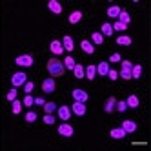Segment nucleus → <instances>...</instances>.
Instances as JSON below:
<instances>
[{
  "instance_id": "nucleus-15",
  "label": "nucleus",
  "mask_w": 151,
  "mask_h": 151,
  "mask_svg": "<svg viewBox=\"0 0 151 151\" xmlns=\"http://www.w3.org/2000/svg\"><path fill=\"white\" fill-rule=\"evenodd\" d=\"M109 69H111V68H109V62H100L99 66H96V73H99V75H102V77H106Z\"/></svg>"
},
{
  "instance_id": "nucleus-28",
  "label": "nucleus",
  "mask_w": 151,
  "mask_h": 151,
  "mask_svg": "<svg viewBox=\"0 0 151 151\" xmlns=\"http://www.w3.org/2000/svg\"><path fill=\"white\" fill-rule=\"evenodd\" d=\"M91 40H93V44H102L104 42V37H102V33H91Z\"/></svg>"
},
{
  "instance_id": "nucleus-41",
  "label": "nucleus",
  "mask_w": 151,
  "mask_h": 151,
  "mask_svg": "<svg viewBox=\"0 0 151 151\" xmlns=\"http://www.w3.org/2000/svg\"><path fill=\"white\" fill-rule=\"evenodd\" d=\"M44 102H46V100L42 99V96H35V104H37V106H44Z\"/></svg>"
},
{
  "instance_id": "nucleus-19",
  "label": "nucleus",
  "mask_w": 151,
  "mask_h": 151,
  "mask_svg": "<svg viewBox=\"0 0 151 151\" xmlns=\"http://www.w3.org/2000/svg\"><path fill=\"white\" fill-rule=\"evenodd\" d=\"M120 11H122V9L118 7V6H111L109 9H107V17H109V18H118Z\"/></svg>"
},
{
  "instance_id": "nucleus-6",
  "label": "nucleus",
  "mask_w": 151,
  "mask_h": 151,
  "mask_svg": "<svg viewBox=\"0 0 151 151\" xmlns=\"http://www.w3.org/2000/svg\"><path fill=\"white\" fill-rule=\"evenodd\" d=\"M49 49H51L53 55H62V53H64V47H62V42L60 40H53L51 44H49Z\"/></svg>"
},
{
  "instance_id": "nucleus-39",
  "label": "nucleus",
  "mask_w": 151,
  "mask_h": 151,
  "mask_svg": "<svg viewBox=\"0 0 151 151\" xmlns=\"http://www.w3.org/2000/svg\"><path fill=\"white\" fill-rule=\"evenodd\" d=\"M120 77H122L124 80H131V71H127V69H122V71H120Z\"/></svg>"
},
{
  "instance_id": "nucleus-40",
  "label": "nucleus",
  "mask_w": 151,
  "mask_h": 151,
  "mask_svg": "<svg viewBox=\"0 0 151 151\" xmlns=\"http://www.w3.org/2000/svg\"><path fill=\"white\" fill-rule=\"evenodd\" d=\"M122 60V57L118 55V53H113V55L109 57V62H120Z\"/></svg>"
},
{
  "instance_id": "nucleus-9",
  "label": "nucleus",
  "mask_w": 151,
  "mask_h": 151,
  "mask_svg": "<svg viewBox=\"0 0 151 151\" xmlns=\"http://www.w3.org/2000/svg\"><path fill=\"white\" fill-rule=\"evenodd\" d=\"M47 7H49V11L55 13V15H60L62 13V6H60V2H57V0H49Z\"/></svg>"
},
{
  "instance_id": "nucleus-21",
  "label": "nucleus",
  "mask_w": 151,
  "mask_h": 151,
  "mask_svg": "<svg viewBox=\"0 0 151 151\" xmlns=\"http://www.w3.org/2000/svg\"><path fill=\"white\" fill-rule=\"evenodd\" d=\"M116 44H118V46H131V37L120 35V37L116 38Z\"/></svg>"
},
{
  "instance_id": "nucleus-8",
  "label": "nucleus",
  "mask_w": 151,
  "mask_h": 151,
  "mask_svg": "<svg viewBox=\"0 0 151 151\" xmlns=\"http://www.w3.org/2000/svg\"><path fill=\"white\" fill-rule=\"evenodd\" d=\"M71 113L78 115V116L86 115V106H84V102H75V104L71 106Z\"/></svg>"
},
{
  "instance_id": "nucleus-37",
  "label": "nucleus",
  "mask_w": 151,
  "mask_h": 151,
  "mask_svg": "<svg viewBox=\"0 0 151 151\" xmlns=\"http://www.w3.org/2000/svg\"><path fill=\"white\" fill-rule=\"evenodd\" d=\"M120 64H122V69H127V71H131L133 68V62H129V60H120Z\"/></svg>"
},
{
  "instance_id": "nucleus-3",
  "label": "nucleus",
  "mask_w": 151,
  "mask_h": 151,
  "mask_svg": "<svg viewBox=\"0 0 151 151\" xmlns=\"http://www.w3.org/2000/svg\"><path fill=\"white\" fill-rule=\"evenodd\" d=\"M26 80H27V75L26 73H15L13 77H11V84H13V88H20V86H24L26 84Z\"/></svg>"
},
{
  "instance_id": "nucleus-7",
  "label": "nucleus",
  "mask_w": 151,
  "mask_h": 151,
  "mask_svg": "<svg viewBox=\"0 0 151 151\" xmlns=\"http://www.w3.org/2000/svg\"><path fill=\"white\" fill-rule=\"evenodd\" d=\"M42 91L44 93H53L55 91V78H46L42 82Z\"/></svg>"
},
{
  "instance_id": "nucleus-22",
  "label": "nucleus",
  "mask_w": 151,
  "mask_h": 151,
  "mask_svg": "<svg viewBox=\"0 0 151 151\" xmlns=\"http://www.w3.org/2000/svg\"><path fill=\"white\" fill-rule=\"evenodd\" d=\"M82 20V11H73L71 15H69V22L71 24H78Z\"/></svg>"
},
{
  "instance_id": "nucleus-10",
  "label": "nucleus",
  "mask_w": 151,
  "mask_h": 151,
  "mask_svg": "<svg viewBox=\"0 0 151 151\" xmlns=\"http://www.w3.org/2000/svg\"><path fill=\"white\" fill-rule=\"evenodd\" d=\"M122 129L126 133H135L137 131V124L133 120H122Z\"/></svg>"
},
{
  "instance_id": "nucleus-23",
  "label": "nucleus",
  "mask_w": 151,
  "mask_h": 151,
  "mask_svg": "<svg viewBox=\"0 0 151 151\" xmlns=\"http://www.w3.org/2000/svg\"><path fill=\"white\" fill-rule=\"evenodd\" d=\"M11 111H13V115H18L20 111H22V102L15 99V100L11 102Z\"/></svg>"
},
{
  "instance_id": "nucleus-5",
  "label": "nucleus",
  "mask_w": 151,
  "mask_h": 151,
  "mask_svg": "<svg viewBox=\"0 0 151 151\" xmlns=\"http://www.w3.org/2000/svg\"><path fill=\"white\" fill-rule=\"evenodd\" d=\"M73 99H75V102H88V99H89V95L88 93H86L84 89H73Z\"/></svg>"
},
{
  "instance_id": "nucleus-18",
  "label": "nucleus",
  "mask_w": 151,
  "mask_h": 151,
  "mask_svg": "<svg viewBox=\"0 0 151 151\" xmlns=\"http://www.w3.org/2000/svg\"><path fill=\"white\" fill-rule=\"evenodd\" d=\"M126 104H127V107H133V109H137V107H138V96L137 95H129L127 96V100H126Z\"/></svg>"
},
{
  "instance_id": "nucleus-36",
  "label": "nucleus",
  "mask_w": 151,
  "mask_h": 151,
  "mask_svg": "<svg viewBox=\"0 0 151 151\" xmlns=\"http://www.w3.org/2000/svg\"><path fill=\"white\" fill-rule=\"evenodd\" d=\"M44 122H46L47 126H51V124H55V116H53L51 113H46V116H44Z\"/></svg>"
},
{
  "instance_id": "nucleus-20",
  "label": "nucleus",
  "mask_w": 151,
  "mask_h": 151,
  "mask_svg": "<svg viewBox=\"0 0 151 151\" xmlns=\"http://www.w3.org/2000/svg\"><path fill=\"white\" fill-rule=\"evenodd\" d=\"M140 75H142V66H140V64H133V68H131V78H140Z\"/></svg>"
},
{
  "instance_id": "nucleus-17",
  "label": "nucleus",
  "mask_w": 151,
  "mask_h": 151,
  "mask_svg": "<svg viewBox=\"0 0 151 151\" xmlns=\"http://www.w3.org/2000/svg\"><path fill=\"white\" fill-rule=\"evenodd\" d=\"M84 77H88L89 80H93L96 77V66H88L84 68Z\"/></svg>"
},
{
  "instance_id": "nucleus-27",
  "label": "nucleus",
  "mask_w": 151,
  "mask_h": 151,
  "mask_svg": "<svg viewBox=\"0 0 151 151\" xmlns=\"http://www.w3.org/2000/svg\"><path fill=\"white\" fill-rule=\"evenodd\" d=\"M62 64H64V68H66V69H71L73 71V68H75V58L73 57H66Z\"/></svg>"
},
{
  "instance_id": "nucleus-14",
  "label": "nucleus",
  "mask_w": 151,
  "mask_h": 151,
  "mask_svg": "<svg viewBox=\"0 0 151 151\" xmlns=\"http://www.w3.org/2000/svg\"><path fill=\"white\" fill-rule=\"evenodd\" d=\"M109 135H111V138H116V140H118V138H124L127 133L124 131L122 127H113L111 131H109Z\"/></svg>"
},
{
  "instance_id": "nucleus-12",
  "label": "nucleus",
  "mask_w": 151,
  "mask_h": 151,
  "mask_svg": "<svg viewBox=\"0 0 151 151\" xmlns=\"http://www.w3.org/2000/svg\"><path fill=\"white\" fill-rule=\"evenodd\" d=\"M115 104H116V99H115V96H109V99L106 100V104H104V111L106 113L115 111Z\"/></svg>"
},
{
  "instance_id": "nucleus-32",
  "label": "nucleus",
  "mask_w": 151,
  "mask_h": 151,
  "mask_svg": "<svg viewBox=\"0 0 151 151\" xmlns=\"http://www.w3.org/2000/svg\"><path fill=\"white\" fill-rule=\"evenodd\" d=\"M35 120H37V113L35 111H27L26 113V122L31 124V122H35Z\"/></svg>"
},
{
  "instance_id": "nucleus-13",
  "label": "nucleus",
  "mask_w": 151,
  "mask_h": 151,
  "mask_svg": "<svg viewBox=\"0 0 151 151\" xmlns=\"http://www.w3.org/2000/svg\"><path fill=\"white\" fill-rule=\"evenodd\" d=\"M62 47L66 49V51H73V49H75V44H73V38H71L69 35H66V37H64V40H62Z\"/></svg>"
},
{
  "instance_id": "nucleus-26",
  "label": "nucleus",
  "mask_w": 151,
  "mask_h": 151,
  "mask_svg": "<svg viewBox=\"0 0 151 151\" xmlns=\"http://www.w3.org/2000/svg\"><path fill=\"white\" fill-rule=\"evenodd\" d=\"M111 37L113 35V27H111V24H107V22H104L102 24V37Z\"/></svg>"
},
{
  "instance_id": "nucleus-31",
  "label": "nucleus",
  "mask_w": 151,
  "mask_h": 151,
  "mask_svg": "<svg viewBox=\"0 0 151 151\" xmlns=\"http://www.w3.org/2000/svg\"><path fill=\"white\" fill-rule=\"evenodd\" d=\"M115 109H118L120 113H124V111L127 109V104H126V100H120V102L116 100V104H115Z\"/></svg>"
},
{
  "instance_id": "nucleus-2",
  "label": "nucleus",
  "mask_w": 151,
  "mask_h": 151,
  "mask_svg": "<svg viewBox=\"0 0 151 151\" xmlns=\"http://www.w3.org/2000/svg\"><path fill=\"white\" fill-rule=\"evenodd\" d=\"M15 64L20 68H31L33 66V57L31 55H20V57L15 58Z\"/></svg>"
},
{
  "instance_id": "nucleus-25",
  "label": "nucleus",
  "mask_w": 151,
  "mask_h": 151,
  "mask_svg": "<svg viewBox=\"0 0 151 151\" xmlns=\"http://www.w3.org/2000/svg\"><path fill=\"white\" fill-rule=\"evenodd\" d=\"M73 73H75V77H77V78H84V66H80V64H75Z\"/></svg>"
},
{
  "instance_id": "nucleus-30",
  "label": "nucleus",
  "mask_w": 151,
  "mask_h": 151,
  "mask_svg": "<svg viewBox=\"0 0 151 151\" xmlns=\"http://www.w3.org/2000/svg\"><path fill=\"white\" fill-rule=\"evenodd\" d=\"M33 104H35V99H33L31 95H26V96H24V100H22V106H26V107H31Z\"/></svg>"
},
{
  "instance_id": "nucleus-4",
  "label": "nucleus",
  "mask_w": 151,
  "mask_h": 151,
  "mask_svg": "<svg viewBox=\"0 0 151 151\" xmlns=\"http://www.w3.org/2000/svg\"><path fill=\"white\" fill-rule=\"evenodd\" d=\"M73 133H75V129H73L71 124H60V126H58V135L69 138V137H73Z\"/></svg>"
},
{
  "instance_id": "nucleus-24",
  "label": "nucleus",
  "mask_w": 151,
  "mask_h": 151,
  "mask_svg": "<svg viewBox=\"0 0 151 151\" xmlns=\"http://www.w3.org/2000/svg\"><path fill=\"white\" fill-rule=\"evenodd\" d=\"M118 22H122V24H126V26H127L129 22H131V18H129V13L122 9V11H120V15H118Z\"/></svg>"
},
{
  "instance_id": "nucleus-34",
  "label": "nucleus",
  "mask_w": 151,
  "mask_h": 151,
  "mask_svg": "<svg viewBox=\"0 0 151 151\" xmlns=\"http://www.w3.org/2000/svg\"><path fill=\"white\" fill-rule=\"evenodd\" d=\"M33 88H35V84H33V82H29V80H26V84H24V91H26V95H31Z\"/></svg>"
},
{
  "instance_id": "nucleus-38",
  "label": "nucleus",
  "mask_w": 151,
  "mask_h": 151,
  "mask_svg": "<svg viewBox=\"0 0 151 151\" xmlns=\"http://www.w3.org/2000/svg\"><path fill=\"white\" fill-rule=\"evenodd\" d=\"M106 77H109V80H116V78H118V71H115V69H109Z\"/></svg>"
},
{
  "instance_id": "nucleus-33",
  "label": "nucleus",
  "mask_w": 151,
  "mask_h": 151,
  "mask_svg": "<svg viewBox=\"0 0 151 151\" xmlns=\"http://www.w3.org/2000/svg\"><path fill=\"white\" fill-rule=\"evenodd\" d=\"M111 27H113V31H126V27H127V26H126V24H122V22H118V20H116V22H115Z\"/></svg>"
},
{
  "instance_id": "nucleus-16",
  "label": "nucleus",
  "mask_w": 151,
  "mask_h": 151,
  "mask_svg": "<svg viewBox=\"0 0 151 151\" xmlns=\"http://www.w3.org/2000/svg\"><path fill=\"white\" fill-rule=\"evenodd\" d=\"M80 47L84 49V53H88V55H93V53H95V47H93V44H91L89 40H82L80 42Z\"/></svg>"
},
{
  "instance_id": "nucleus-35",
  "label": "nucleus",
  "mask_w": 151,
  "mask_h": 151,
  "mask_svg": "<svg viewBox=\"0 0 151 151\" xmlns=\"http://www.w3.org/2000/svg\"><path fill=\"white\" fill-rule=\"evenodd\" d=\"M17 93H18V91H17V88H15V89H11V91H9V93L6 95V99H7L9 102H13V100L17 99Z\"/></svg>"
},
{
  "instance_id": "nucleus-29",
  "label": "nucleus",
  "mask_w": 151,
  "mask_h": 151,
  "mask_svg": "<svg viewBox=\"0 0 151 151\" xmlns=\"http://www.w3.org/2000/svg\"><path fill=\"white\" fill-rule=\"evenodd\" d=\"M57 109V104L55 102H44V111L46 113H53Z\"/></svg>"
},
{
  "instance_id": "nucleus-11",
  "label": "nucleus",
  "mask_w": 151,
  "mask_h": 151,
  "mask_svg": "<svg viewBox=\"0 0 151 151\" xmlns=\"http://www.w3.org/2000/svg\"><path fill=\"white\" fill-rule=\"evenodd\" d=\"M58 116L62 118V120H69V116H71V107L60 106V107H58Z\"/></svg>"
},
{
  "instance_id": "nucleus-1",
  "label": "nucleus",
  "mask_w": 151,
  "mask_h": 151,
  "mask_svg": "<svg viewBox=\"0 0 151 151\" xmlns=\"http://www.w3.org/2000/svg\"><path fill=\"white\" fill-rule=\"evenodd\" d=\"M47 71H49L51 77H62L66 68H64V64L58 58H49L47 60Z\"/></svg>"
}]
</instances>
